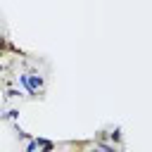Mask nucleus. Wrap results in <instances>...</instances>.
Instances as JSON below:
<instances>
[{"label": "nucleus", "instance_id": "1", "mask_svg": "<svg viewBox=\"0 0 152 152\" xmlns=\"http://www.w3.org/2000/svg\"><path fill=\"white\" fill-rule=\"evenodd\" d=\"M17 81H19V86L26 90V95L28 97H40L43 95V90H45V78L38 74V71H21V74H17Z\"/></svg>", "mask_w": 152, "mask_h": 152}, {"label": "nucleus", "instance_id": "2", "mask_svg": "<svg viewBox=\"0 0 152 152\" xmlns=\"http://www.w3.org/2000/svg\"><path fill=\"white\" fill-rule=\"evenodd\" d=\"M36 145H38V150H45V152L55 150V142H52V140H48V138H36Z\"/></svg>", "mask_w": 152, "mask_h": 152}, {"label": "nucleus", "instance_id": "3", "mask_svg": "<svg viewBox=\"0 0 152 152\" xmlns=\"http://www.w3.org/2000/svg\"><path fill=\"white\" fill-rule=\"evenodd\" d=\"M0 119L2 121H19V109H7L0 114Z\"/></svg>", "mask_w": 152, "mask_h": 152}, {"label": "nucleus", "instance_id": "4", "mask_svg": "<svg viewBox=\"0 0 152 152\" xmlns=\"http://www.w3.org/2000/svg\"><path fill=\"white\" fill-rule=\"evenodd\" d=\"M95 150H104V152H116V145H114V142H104V140H97V142H95Z\"/></svg>", "mask_w": 152, "mask_h": 152}, {"label": "nucleus", "instance_id": "5", "mask_svg": "<svg viewBox=\"0 0 152 152\" xmlns=\"http://www.w3.org/2000/svg\"><path fill=\"white\" fill-rule=\"evenodd\" d=\"M107 138H112V142H114V145L119 147V145H121V128L116 126V128H114V131H112V133H109Z\"/></svg>", "mask_w": 152, "mask_h": 152}, {"label": "nucleus", "instance_id": "6", "mask_svg": "<svg viewBox=\"0 0 152 152\" xmlns=\"http://www.w3.org/2000/svg\"><path fill=\"white\" fill-rule=\"evenodd\" d=\"M5 97H7V100H14V97H21V90H19V88H7V90H5Z\"/></svg>", "mask_w": 152, "mask_h": 152}, {"label": "nucleus", "instance_id": "7", "mask_svg": "<svg viewBox=\"0 0 152 152\" xmlns=\"http://www.w3.org/2000/svg\"><path fill=\"white\" fill-rule=\"evenodd\" d=\"M5 50H7V38H5V36H0V59L5 57Z\"/></svg>", "mask_w": 152, "mask_h": 152}, {"label": "nucleus", "instance_id": "8", "mask_svg": "<svg viewBox=\"0 0 152 152\" xmlns=\"http://www.w3.org/2000/svg\"><path fill=\"white\" fill-rule=\"evenodd\" d=\"M33 150H38V145H36V138H28V142H26V152H33Z\"/></svg>", "mask_w": 152, "mask_h": 152}, {"label": "nucleus", "instance_id": "9", "mask_svg": "<svg viewBox=\"0 0 152 152\" xmlns=\"http://www.w3.org/2000/svg\"><path fill=\"white\" fill-rule=\"evenodd\" d=\"M5 71H7V64H2V62H0V74H5Z\"/></svg>", "mask_w": 152, "mask_h": 152}]
</instances>
